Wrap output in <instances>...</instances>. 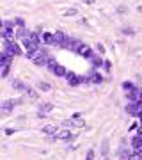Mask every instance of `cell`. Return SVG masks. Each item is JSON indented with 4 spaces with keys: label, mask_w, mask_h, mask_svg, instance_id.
I'll list each match as a JSON object with an SVG mask.
<instances>
[{
    "label": "cell",
    "mask_w": 142,
    "mask_h": 160,
    "mask_svg": "<svg viewBox=\"0 0 142 160\" xmlns=\"http://www.w3.org/2000/svg\"><path fill=\"white\" fill-rule=\"evenodd\" d=\"M0 118H2V114H0Z\"/></svg>",
    "instance_id": "d6a6232c"
},
{
    "label": "cell",
    "mask_w": 142,
    "mask_h": 160,
    "mask_svg": "<svg viewBox=\"0 0 142 160\" xmlns=\"http://www.w3.org/2000/svg\"><path fill=\"white\" fill-rule=\"evenodd\" d=\"M133 32H135L133 29H123V34H126V36H133Z\"/></svg>",
    "instance_id": "4316f807"
},
{
    "label": "cell",
    "mask_w": 142,
    "mask_h": 160,
    "mask_svg": "<svg viewBox=\"0 0 142 160\" xmlns=\"http://www.w3.org/2000/svg\"><path fill=\"white\" fill-rule=\"evenodd\" d=\"M41 132H43V133H48V135H55V133H57V126L46 125V126H43V128H41Z\"/></svg>",
    "instance_id": "5bb4252c"
},
{
    "label": "cell",
    "mask_w": 142,
    "mask_h": 160,
    "mask_svg": "<svg viewBox=\"0 0 142 160\" xmlns=\"http://www.w3.org/2000/svg\"><path fill=\"white\" fill-rule=\"evenodd\" d=\"M23 100H20V98H16V100H7V102L4 103H0V114L4 116V114H11L12 109L16 107V105H20Z\"/></svg>",
    "instance_id": "7a4b0ae2"
},
{
    "label": "cell",
    "mask_w": 142,
    "mask_h": 160,
    "mask_svg": "<svg viewBox=\"0 0 142 160\" xmlns=\"http://www.w3.org/2000/svg\"><path fill=\"white\" fill-rule=\"evenodd\" d=\"M87 82H92V84H101L103 82V77L100 73H92L91 78H87Z\"/></svg>",
    "instance_id": "e0dca14e"
},
{
    "label": "cell",
    "mask_w": 142,
    "mask_h": 160,
    "mask_svg": "<svg viewBox=\"0 0 142 160\" xmlns=\"http://www.w3.org/2000/svg\"><path fill=\"white\" fill-rule=\"evenodd\" d=\"M76 9H75V7H71V9H68V11L64 12V16H75V14H76Z\"/></svg>",
    "instance_id": "7402d4cb"
},
{
    "label": "cell",
    "mask_w": 142,
    "mask_h": 160,
    "mask_svg": "<svg viewBox=\"0 0 142 160\" xmlns=\"http://www.w3.org/2000/svg\"><path fill=\"white\" fill-rule=\"evenodd\" d=\"M96 48H98V52H100V53H103V52H105V48H103V46H101V45H98V46H96Z\"/></svg>",
    "instance_id": "f546056e"
},
{
    "label": "cell",
    "mask_w": 142,
    "mask_h": 160,
    "mask_svg": "<svg viewBox=\"0 0 142 160\" xmlns=\"http://www.w3.org/2000/svg\"><path fill=\"white\" fill-rule=\"evenodd\" d=\"M2 29H4V22L0 20V32H2Z\"/></svg>",
    "instance_id": "1f68e13d"
},
{
    "label": "cell",
    "mask_w": 142,
    "mask_h": 160,
    "mask_svg": "<svg viewBox=\"0 0 142 160\" xmlns=\"http://www.w3.org/2000/svg\"><path fill=\"white\" fill-rule=\"evenodd\" d=\"M140 109H142V103L140 102H131L130 105H126V112L131 116H139L140 114Z\"/></svg>",
    "instance_id": "3957f363"
},
{
    "label": "cell",
    "mask_w": 142,
    "mask_h": 160,
    "mask_svg": "<svg viewBox=\"0 0 142 160\" xmlns=\"http://www.w3.org/2000/svg\"><path fill=\"white\" fill-rule=\"evenodd\" d=\"M66 78H68L69 86H78L80 84V77H76V75H73V73H66Z\"/></svg>",
    "instance_id": "7c38bea8"
},
{
    "label": "cell",
    "mask_w": 142,
    "mask_h": 160,
    "mask_svg": "<svg viewBox=\"0 0 142 160\" xmlns=\"http://www.w3.org/2000/svg\"><path fill=\"white\" fill-rule=\"evenodd\" d=\"M85 160H94V149H89V151H87V157H85Z\"/></svg>",
    "instance_id": "484cf974"
},
{
    "label": "cell",
    "mask_w": 142,
    "mask_h": 160,
    "mask_svg": "<svg viewBox=\"0 0 142 160\" xmlns=\"http://www.w3.org/2000/svg\"><path fill=\"white\" fill-rule=\"evenodd\" d=\"M37 89H41L43 92H46V91H50L51 89V86L48 84V82H43V80H41L39 84H37Z\"/></svg>",
    "instance_id": "44dd1931"
},
{
    "label": "cell",
    "mask_w": 142,
    "mask_h": 160,
    "mask_svg": "<svg viewBox=\"0 0 142 160\" xmlns=\"http://www.w3.org/2000/svg\"><path fill=\"white\" fill-rule=\"evenodd\" d=\"M133 84H131V82H123V89H126V91H130V89H133Z\"/></svg>",
    "instance_id": "603a6c76"
},
{
    "label": "cell",
    "mask_w": 142,
    "mask_h": 160,
    "mask_svg": "<svg viewBox=\"0 0 142 160\" xmlns=\"http://www.w3.org/2000/svg\"><path fill=\"white\" fill-rule=\"evenodd\" d=\"M46 64H48V68H50V69H53V68L57 66V62L53 61V59H50V57H48V61H46Z\"/></svg>",
    "instance_id": "cb8c5ba5"
},
{
    "label": "cell",
    "mask_w": 142,
    "mask_h": 160,
    "mask_svg": "<svg viewBox=\"0 0 142 160\" xmlns=\"http://www.w3.org/2000/svg\"><path fill=\"white\" fill-rule=\"evenodd\" d=\"M117 11H119V12H126V7H125V6H121L119 9H117Z\"/></svg>",
    "instance_id": "4dcf8cb0"
},
{
    "label": "cell",
    "mask_w": 142,
    "mask_h": 160,
    "mask_svg": "<svg viewBox=\"0 0 142 160\" xmlns=\"http://www.w3.org/2000/svg\"><path fill=\"white\" fill-rule=\"evenodd\" d=\"M82 2H84V4H87V6H92V4H94L96 0H82Z\"/></svg>",
    "instance_id": "f1b7e54d"
},
{
    "label": "cell",
    "mask_w": 142,
    "mask_h": 160,
    "mask_svg": "<svg viewBox=\"0 0 142 160\" xmlns=\"http://www.w3.org/2000/svg\"><path fill=\"white\" fill-rule=\"evenodd\" d=\"M23 46L27 48V55H28V53H32V52H36L37 48H39V45H36V43H30V41H27L25 38H23Z\"/></svg>",
    "instance_id": "30bf717a"
},
{
    "label": "cell",
    "mask_w": 142,
    "mask_h": 160,
    "mask_svg": "<svg viewBox=\"0 0 142 160\" xmlns=\"http://www.w3.org/2000/svg\"><path fill=\"white\" fill-rule=\"evenodd\" d=\"M23 92L27 94V98L30 100V102H36V100H37V96H39V94H37V92H36L34 89H30V87H27V89H25Z\"/></svg>",
    "instance_id": "4fadbf2b"
},
{
    "label": "cell",
    "mask_w": 142,
    "mask_h": 160,
    "mask_svg": "<svg viewBox=\"0 0 142 160\" xmlns=\"http://www.w3.org/2000/svg\"><path fill=\"white\" fill-rule=\"evenodd\" d=\"M28 59H30V61H32L34 64H37V66H43V64H46V61H48V55H46V52H45V50L37 48L36 52L28 53Z\"/></svg>",
    "instance_id": "6da1fadb"
},
{
    "label": "cell",
    "mask_w": 142,
    "mask_h": 160,
    "mask_svg": "<svg viewBox=\"0 0 142 160\" xmlns=\"http://www.w3.org/2000/svg\"><path fill=\"white\" fill-rule=\"evenodd\" d=\"M50 110H53V105H51V103H43V105L39 107L37 116H39V118H45V114H48Z\"/></svg>",
    "instance_id": "9c48e42d"
},
{
    "label": "cell",
    "mask_w": 142,
    "mask_h": 160,
    "mask_svg": "<svg viewBox=\"0 0 142 160\" xmlns=\"http://www.w3.org/2000/svg\"><path fill=\"white\" fill-rule=\"evenodd\" d=\"M12 89H16V91H25V89H27V86H25V84H23L22 80H14V82H12Z\"/></svg>",
    "instance_id": "ac0fdd59"
},
{
    "label": "cell",
    "mask_w": 142,
    "mask_h": 160,
    "mask_svg": "<svg viewBox=\"0 0 142 160\" xmlns=\"http://www.w3.org/2000/svg\"><path fill=\"white\" fill-rule=\"evenodd\" d=\"M64 38H66L64 32H53V34H51V45L61 46L62 45V41H64Z\"/></svg>",
    "instance_id": "52a82bcc"
},
{
    "label": "cell",
    "mask_w": 142,
    "mask_h": 160,
    "mask_svg": "<svg viewBox=\"0 0 142 160\" xmlns=\"http://www.w3.org/2000/svg\"><path fill=\"white\" fill-rule=\"evenodd\" d=\"M64 126H76V128H84V126H85V121H84V119H80V116L76 114L73 119L64 121Z\"/></svg>",
    "instance_id": "277c9868"
},
{
    "label": "cell",
    "mask_w": 142,
    "mask_h": 160,
    "mask_svg": "<svg viewBox=\"0 0 142 160\" xmlns=\"http://www.w3.org/2000/svg\"><path fill=\"white\" fill-rule=\"evenodd\" d=\"M76 52H78L80 55H84V57H91V55H92L91 48H89L87 45H78V46H76Z\"/></svg>",
    "instance_id": "ba28073f"
},
{
    "label": "cell",
    "mask_w": 142,
    "mask_h": 160,
    "mask_svg": "<svg viewBox=\"0 0 142 160\" xmlns=\"http://www.w3.org/2000/svg\"><path fill=\"white\" fill-rule=\"evenodd\" d=\"M126 96L130 102H140V89L139 87H133L130 91H126Z\"/></svg>",
    "instance_id": "5b68a950"
},
{
    "label": "cell",
    "mask_w": 142,
    "mask_h": 160,
    "mask_svg": "<svg viewBox=\"0 0 142 160\" xmlns=\"http://www.w3.org/2000/svg\"><path fill=\"white\" fill-rule=\"evenodd\" d=\"M57 139H62V141H69V139H73V133L69 130H62V132H57L55 133Z\"/></svg>",
    "instance_id": "8fae6325"
},
{
    "label": "cell",
    "mask_w": 142,
    "mask_h": 160,
    "mask_svg": "<svg viewBox=\"0 0 142 160\" xmlns=\"http://www.w3.org/2000/svg\"><path fill=\"white\" fill-rule=\"evenodd\" d=\"M14 36L20 38V39H23V38L27 36V32H25V25H18V29L14 30Z\"/></svg>",
    "instance_id": "2e32d148"
},
{
    "label": "cell",
    "mask_w": 142,
    "mask_h": 160,
    "mask_svg": "<svg viewBox=\"0 0 142 160\" xmlns=\"http://www.w3.org/2000/svg\"><path fill=\"white\" fill-rule=\"evenodd\" d=\"M43 41L48 43V45H51V34H43Z\"/></svg>",
    "instance_id": "d4e9b609"
},
{
    "label": "cell",
    "mask_w": 142,
    "mask_h": 160,
    "mask_svg": "<svg viewBox=\"0 0 142 160\" xmlns=\"http://www.w3.org/2000/svg\"><path fill=\"white\" fill-rule=\"evenodd\" d=\"M101 153L105 157V160H108V139H103L101 142Z\"/></svg>",
    "instance_id": "ffe728a7"
},
{
    "label": "cell",
    "mask_w": 142,
    "mask_h": 160,
    "mask_svg": "<svg viewBox=\"0 0 142 160\" xmlns=\"http://www.w3.org/2000/svg\"><path fill=\"white\" fill-rule=\"evenodd\" d=\"M53 73H55L57 77H66V73H68V71H66V68H64V66L57 64L55 68H53Z\"/></svg>",
    "instance_id": "9a60e30c"
},
{
    "label": "cell",
    "mask_w": 142,
    "mask_h": 160,
    "mask_svg": "<svg viewBox=\"0 0 142 160\" xmlns=\"http://www.w3.org/2000/svg\"><path fill=\"white\" fill-rule=\"evenodd\" d=\"M131 146L135 148V151H140V133H137L135 137H133V141H131Z\"/></svg>",
    "instance_id": "d6986e66"
},
{
    "label": "cell",
    "mask_w": 142,
    "mask_h": 160,
    "mask_svg": "<svg viewBox=\"0 0 142 160\" xmlns=\"http://www.w3.org/2000/svg\"><path fill=\"white\" fill-rule=\"evenodd\" d=\"M7 55H20V53H22V50H20V46L16 45V43H12V41H9V43H7Z\"/></svg>",
    "instance_id": "8992f818"
},
{
    "label": "cell",
    "mask_w": 142,
    "mask_h": 160,
    "mask_svg": "<svg viewBox=\"0 0 142 160\" xmlns=\"http://www.w3.org/2000/svg\"><path fill=\"white\" fill-rule=\"evenodd\" d=\"M92 64H94V66H101L103 61H101V59H92Z\"/></svg>",
    "instance_id": "83f0119b"
}]
</instances>
